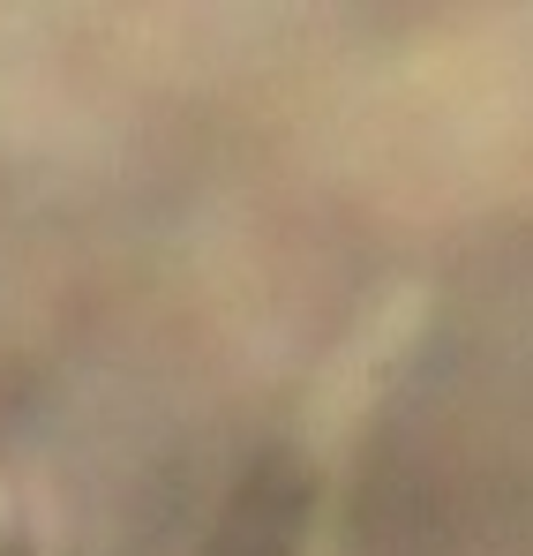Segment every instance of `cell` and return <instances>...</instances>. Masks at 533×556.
<instances>
[{
    "label": "cell",
    "instance_id": "6da1fadb",
    "mask_svg": "<svg viewBox=\"0 0 533 556\" xmlns=\"http://www.w3.org/2000/svg\"><path fill=\"white\" fill-rule=\"evenodd\" d=\"M308 511H316V481L293 452H264L249 473L226 489L211 534L195 556H301L308 542Z\"/></svg>",
    "mask_w": 533,
    "mask_h": 556
}]
</instances>
